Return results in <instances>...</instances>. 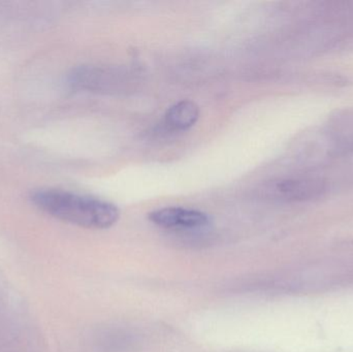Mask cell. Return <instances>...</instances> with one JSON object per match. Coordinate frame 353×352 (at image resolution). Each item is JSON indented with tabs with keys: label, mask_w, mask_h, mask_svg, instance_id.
<instances>
[{
	"label": "cell",
	"mask_w": 353,
	"mask_h": 352,
	"mask_svg": "<svg viewBox=\"0 0 353 352\" xmlns=\"http://www.w3.org/2000/svg\"><path fill=\"white\" fill-rule=\"evenodd\" d=\"M263 196L282 202H305L321 198L325 192L323 180L315 178H292L268 182L263 189Z\"/></svg>",
	"instance_id": "7a4b0ae2"
},
{
	"label": "cell",
	"mask_w": 353,
	"mask_h": 352,
	"mask_svg": "<svg viewBox=\"0 0 353 352\" xmlns=\"http://www.w3.org/2000/svg\"><path fill=\"white\" fill-rule=\"evenodd\" d=\"M125 74L112 68L107 70L95 66H81L70 72L68 82L72 88L80 90L113 92L121 90L124 84L123 76Z\"/></svg>",
	"instance_id": "3957f363"
},
{
	"label": "cell",
	"mask_w": 353,
	"mask_h": 352,
	"mask_svg": "<svg viewBox=\"0 0 353 352\" xmlns=\"http://www.w3.org/2000/svg\"><path fill=\"white\" fill-rule=\"evenodd\" d=\"M30 200L46 214L84 229H110L120 218L112 203L64 190L41 188L31 194Z\"/></svg>",
	"instance_id": "6da1fadb"
},
{
	"label": "cell",
	"mask_w": 353,
	"mask_h": 352,
	"mask_svg": "<svg viewBox=\"0 0 353 352\" xmlns=\"http://www.w3.org/2000/svg\"><path fill=\"white\" fill-rule=\"evenodd\" d=\"M199 107L192 101H181L168 109L165 123L174 132H185L195 125L199 119Z\"/></svg>",
	"instance_id": "5b68a950"
},
{
	"label": "cell",
	"mask_w": 353,
	"mask_h": 352,
	"mask_svg": "<svg viewBox=\"0 0 353 352\" xmlns=\"http://www.w3.org/2000/svg\"><path fill=\"white\" fill-rule=\"evenodd\" d=\"M149 220L161 229L173 231L201 229L210 225V217L205 213L181 207H167L149 213Z\"/></svg>",
	"instance_id": "277c9868"
}]
</instances>
